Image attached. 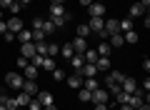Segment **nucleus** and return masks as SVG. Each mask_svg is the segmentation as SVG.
I'll return each mask as SVG.
<instances>
[{
	"instance_id": "nucleus-18",
	"label": "nucleus",
	"mask_w": 150,
	"mask_h": 110,
	"mask_svg": "<svg viewBox=\"0 0 150 110\" xmlns=\"http://www.w3.org/2000/svg\"><path fill=\"white\" fill-rule=\"evenodd\" d=\"M23 70H25V80H35V78H38V73H40V70H38L35 65H30V63H28Z\"/></svg>"
},
{
	"instance_id": "nucleus-5",
	"label": "nucleus",
	"mask_w": 150,
	"mask_h": 110,
	"mask_svg": "<svg viewBox=\"0 0 150 110\" xmlns=\"http://www.w3.org/2000/svg\"><path fill=\"white\" fill-rule=\"evenodd\" d=\"M38 103H40V105H43V108H45V105H53V93H48V90H38Z\"/></svg>"
},
{
	"instance_id": "nucleus-53",
	"label": "nucleus",
	"mask_w": 150,
	"mask_h": 110,
	"mask_svg": "<svg viewBox=\"0 0 150 110\" xmlns=\"http://www.w3.org/2000/svg\"><path fill=\"white\" fill-rule=\"evenodd\" d=\"M93 3H105V0H93Z\"/></svg>"
},
{
	"instance_id": "nucleus-9",
	"label": "nucleus",
	"mask_w": 150,
	"mask_h": 110,
	"mask_svg": "<svg viewBox=\"0 0 150 110\" xmlns=\"http://www.w3.org/2000/svg\"><path fill=\"white\" fill-rule=\"evenodd\" d=\"M80 75H83V78H98V68L93 63H85L80 68Z\"/></svg>"
},
{
	"instance_id": "nucleus-33",
	"label": "nucleus",
	"mask_w": 150,
	"mask_h": 110,
	"mask_svg": "<svg viewBox=\"0 0 150 110\" xmlns=\"http://www.w3.org/2000/svg\"><path fill=\"white\" fill-rule=\"evenodd\" d=\"M35 53L38 55H48V43H35Z\"/></svg>"
},
{
	"instance_id": "nucleus-29",
	"label": "nucleus",
	"mask_w": 150,
	"mask_h": 110,
	"mask_svg": "<svg viewBox=\"0 0 150 110\" xmlns=\"http://www.w3.org/2000/svg\"><path fill=\"white\" fill-rule=\"evenodd\" d=\"M55 55H60V45L58 43H48V58H55Z\"/></svg>"
},
{
	"instance_id": "nucleus-54",
	"label": "nucleus",
	"mask_w": 150,
	"mask_h": 110,
	"mask_svg": "<svg viewBox=\"0 0 150 110\" xmlns=\"http://www.w3.org/2000/svg\"><path fill=\"white\" fill-rule=\"evenodd\" d=\"M0 110H8V108H5V105H0Z\"/></svg>"
},
{
	"instance_id": "nucleus-19",
	"label": "nucleus",
	"mask_w": 150,
	"mask_h": 110,
	"mask_svg": "<svg viewBox=\"0 0 150 110\" xmlns=\"http://www.w3.org/2000/svg\"><path fill=\"white\" fill-rule=\"evenodd\" d=\"M15 38L20 40V45H23V43H33V30H25V28H23V30L18 33Z\"/></svg>"
},
{
	"instance_id": "nucleus-38",
	"label": "nucleus",
	"mask_w": 150,
	"mask_h": 110,
	"mask_svg": "<svg viewBox=\"0 0 150 110\" xmlns=\"http://www.w3.org/2000/svg\"><path fill=\"white\" fill-rule=\"evenodd\" d=\"M33 30H43V18H35L33 20Z\"/></svg>"
},
{
	"instance_id": "nucleus-55",
	"label": "nucleus",
	"mask_w": 150,
	"mask_h": 110,
	"mask_svg": "<svg viewBox=\"0 0 150 110\" xmlns=\"http://www.w3.org/2000/svg\"><path fill=\"white\" fill-rule=\"evenodd\" d=\"M15 110H25V108H15Z\"/></svg>"
},
{
	"instance_id": "nucleus-44",
	"label": "nucleus",
	"mask_w": 150,
	"mask_h": 110,
	"mask_svg": "<svg viewBox=\"0 0 150 110\" xmlns=\"http://www.w3.org/2000/svg\"><path fill=\"white\" fill-rule=\"evenodd\" d=\"M143 70H145V73H150V60H148V58L143 60Z\"/></svg>"
},
{
	"instance_id": "nucleus-1",
	"label": "nucleus",
	"mask_w": 150,
	"mask_h": 110,
	"mask_svg": "<svg viewBox=\"0 0 150 110\" xmlns=\"http://www.w3.org/2000/svg\"><path fill=\"white\" fill-rule=\"evenodd\" d=\"M23 75L20 73H15V70H13V73H5V85L8 88H13V90H20L23 88Z\"/></svg>"
},
{
	"instance_id": "nucleus-12",
	"label": "nucleus",
	"mask_w": 150,
	"mask_h": 110,
	"mask_svg": "<svg viewBox=\"0 0 150 110\" xmlns=\"http://www.w3.org/2000/svg\"><path fill=\"white\" fill-rule=\"evenodd\" d=\"M20 90H23V93H28V95H35L40 88H38L35 80H23V88H20Z\"/></svg>"
},
{
	"instance_id": "nucleus-6",
	"label": "nucleus",
	"mask_w": 150,
	"mask_h": 110,
	"mask_svg": "<svg viewBox=\"0 0 150 110\" xmlns=\"http://www.w3.org/2000/svg\"><path fill=\"white\" fill-rule=\"evenodd\" d=\"M108 98H110V93H108L105 88H95L93 90V103H108Z\"/></svg>"
},
{
	"instance_id": "nucleus-47",
	"label": "nucleus",
	"mask_w": 150,
	"mask_h": 110,
	"mask_svg": "<svg viewBox=\"0 0 150 110\" xmlns=\"http://www.w3.org/2000/svg\"><path fill=\"white\" fill-rule=\"evenodd\" d=\"M118 110H133V108H130V105L125 103V105H118Z\"/></svg>"
},
{
	"instance_id": "nucleus-31",
	"label": "nucleus",
	"mask_w": 150,
	"mask_h": 110,
	"mask_svg": "<svg viewBox=\"0 0 150 110\" xmlns=\"http://www.w3.org/2000/svg\"><path fill=\"white\" fill-rule=\"evenodd\" d=\"M128 100H130V93H123V90H120V93L115 95V103H118V105H125Z\"/></svg>"
},
{
	"instance_id": "nucleus-30",
	"label": "nucleus",
	"mask_w": 150,
	"mask_h": 110,
	"mask_svg": "<svg viewBox=\"0 0 150 110\" xmlns=\"http://www.w3.org/2000/svg\"><path fill=\"white\" fill-rule=\"evenodd\" d=\"M55 30H58V28L53 25V20H43V33H45V35H53Z\"/></svg>"
},
{
	"instance_id": "nucleus-25",
	"label": "nucleus",
	"mask_w": 150,
	"mask_h": 110,
	"mask_svg": "<svg viewBox=\"0 0 150 110\" xmlns=\"http://www.w3.org/2000/svg\"><path fill=\"white\" fill-rule=\"evenodd\" d=\"M83 88L93 93V90H95V88H100V85H98V80H95V78H83Z\"/></svg>"
},
{
	"instance_id": "nucleus-10",
	"label": "nucleus",
	"mask_w": 150,
	"mask_h": 110,
	"mask_svg": "<svg viewBox=\"0 0 150 110\" xmlns=\"http://www.w3.org/2000/svg\"><path fill=\"white\" fill-rule=\"evenodd\" d=\"M70 45H73V50H75V55H83V53L88 50V45H85V38H75V40L70 43Z\"/></svg>"
},
{
	"instance_id": "nucleus-15",
	"label": "nucleus",
	"mask_w": 150,
	"mask_h": 110,
	"mask_svg": "<svg viewBox=\"0 0 150 110\" xmlns=\"http://www.w3.org/2000/svg\"><path fill=\"white\" fill-rule=\"evenodd\" d=\"M68 85H70L73 90H80V88H83V75H80V73L70 75V78H68Z\"/></svg>"
},
{
	"instance_id": "nucleus-48",
	"label": "nucleus",
	"mask_w": 150,
	"mask_h": 110,
	"mask_svg": "<svg viewBox=\"0 0 150 110\" xmlns=\"http://www.w3.org/2000/svg\"><path fill=\"white\" fill-rule=\"evenodd\" d=\"M140 5H143L145 10H148V5H150V0H140Z\"/></svg>"
},
{
	"instance_id": "nucleus-11",
	"label": "nucleus",
	"mask_w": 150,
	"mask_h": 110,
	"mask_svg": "<svg viewBox=\"0 0 150 110\" xmlns=\"http://www.w3.org/2000/svg\"><path fill=\"white\" fill-rule=\"evenodd\" d=\"M20 55H23V58H28V60H30L33 55H38V53H35V43H23Z\"/></svg>"
},
{
	"instance_id": "nucleus-42",
	"label": "nucleus",
	"mask_w": 150,
	"mask_h": 110,
	"mask_svg": "<svg viewBox=\"0 0 150 110\" xmlns=\"http://www.w3.org/2000/svg\"><path fill=\"white\" fill-rule=\"evenodd\" d=\"M28 63H30V60H28V58H23V55H20V58H18V68H25Z\"/></svg>"
},
{
	"instance_id": "nucleus-17",
	"label": "nucleus",
	"mask_w": 150,
	"mask_h": 110,
	"mask_svg": "<svg viewBox=\"0 0 150 110\" xmlns=\"http://www.w3.org/2000/svg\"><path fill=\"white\" fill-rule=\"evenodd\" d=\"M95 50H98V55H103V58H110V53H112V48H110V43H105V40H103L100 45L95 48Z\"/></svg>"
},
{
	"instance_id": "nucleus-22",
	"label": "nucleus",
	"mask_w": 150,
	"mask_h": 110,
	"mask_svg": "<svg viewBox=\"0 0 150 110\" xmlns=\"http://www.w3.org/2000/svg\"><path fill=\"white\" fill-rule=\"evenodd\" d=\"M78 100H80V103H93V93L85 90V88H80L78 90Z\"/></svg>"
},
{
	"instance_id": "nucleus-27",
	"label": "nucleus",
	"mask_w": 150,
	"mask_h": 110,
	"mask_svg": "<svg viewBox=\"0 0 150 110\" xmlns=\"http://www.w3.org/2000/svg\"><path fill=\"white\" fill-rule=\"evenodd\" d=\"M60 55H63V58H73V55H75V50H73V45H70V43H65V45L63 48H60Z\"/></svg>"
},
{
	"instance_id": "nucleus-21",
	"label": "nucleus",
	"mask_w": 150,
	"mask_h": 110,
	"mask_svg": "<svg viewBox=\"0 0 150 110\" xmlns=\"http://www.w3.org/2000/svg\"><path fill=\"white\" fill-rule=\"evenodd\" d=\"M98 58H100V55H98V50H90V48L83 53V60H85V63H93V65H95V60H98Z\"/></svg>"
},
{
	"instance_id": "nucleus-46",
	"label": "nucleus",
	"mask_w": 150,
	"mask_h": 110,
	"mask_svg": "<svg viewBox=\"0 0 150 110\" xmlns=\"http://www.w3.org/2000/svg\"><path fill=\"white\" fill-rule=\"evenodd\" d=\"M50 5H65V0H50Z\"/></svg>"
},
{
	"instance_id": "nucleus-32",
	"label": "nucleus",
	"mask_w": 150,
	"mask_h": 110,
	"mask_svg": "<svg viewBox=\"0 0 150 110\" xmlns=\"http://www.w3.org/2000/svg\"><path fill=\"white\" fill-rule=\"evenodd\" d=\"M105 90H108L110 95H118V93H120V83H105Z\"/></svg>"
},
{
	"instance_id": "nucleus-3",
	"label": "nucleus",
	"mask_w": 150,
	"mask_h": 110,
	"mask_svg": "<svg viewBox=\"0 0 150 110\" xmlns=\"http://www.w3.org/2000/svg\"><path fill=\"white\" fill-rule=\"evenodd\" d=\"M103 33H105V38H110V35H115V33H120V23L118 20H105V28H103Z\"/></svg>"
},
{
	"instance_id": "nucleus-24",
	"label": "nucleus",
	"mask_w": 150,
	"mask_h": 110,
	"mask_svg": "<svg viewBox=\"0 0 150 110\" xmlns=\"http://www.w3.org/2000/svg\"><path fill=\"white\" fill-rule=\"evenodd\" d=\"M15 100H18V108H28V103H30L33 98H30V95H28V93H23V90H20V95H18Z\"/></svg>"
},
{
	"instance_id": "nucleus-28",
	"label": "nucleus",
	"mask_w": 150,
	"mask_h": 110,
	"mask_svg": "<svg viewBox=\"0 0 150 110\" xmlns=\"http://www.w3.org/2000/svg\"><path fill=\"white\" fill-rule=\"evenodd\" d=\"M118 23H120V33L135 30V28H133V20H130V18H123V20H118Z\"/></svg>"
},
{
	"instance_id": "nucleus-50",
	"label": "nucleus",
	"mask_w": 150,
	"mask_h": 110,
	"mask_svg": "<svg viewBox=\"0 0 150 110\" xmlns=\"http://www.w3.org/2000/svg\"><path fill=\"white\" fill-rule=\"evenodd\" d=\"M45 110H58V105H55V103L53 105H45Z\"/></svg>"
},
{
	"instance_id": "nucleus-36",
	"label": "nucleus",
	"mask_w": 150,
	"mask_h": 110,
	"mask_svg": "<svg viewBox=\"0 0 150 110\" xmlns=\"http://www.w3.org/2000/svg\"><path fill=\"white\" fill-rule=\"evenodd\" d=\"M50 78H53V80H58V83H60V80L65 78V73H63V70H60V68H55L53 73H50Z\"/></svg>"
},
{
	"instance_id": "nucleus-52",
	"label": "nucleus",
	"mask_w": 150,
	"mask_h": 110,
	"mask_svg": "<svg viewBox=\"0 0 150 110\" xmlns=\"http://www.w3.org/2000/svg\"><path fill=\"white\" fill-rule=\"evenodd\" d=\"M3 18H5V10H3V8H0V20H3Z\"/></svg>"
},
{
	"instance_id": "nucleus-4",
	"label": "nucleus",
	"mask_w": 150,
	"mask_h": 110,
	"mask_svg": "<svg viewBox=\"0 0 150 110\" xmlns=\"http://www.w3.org/2000/svg\"><path fill=\"white\" fill-rule=\"evenodd\" d=\"M120 90L133 95L135 90H138V80H133V78H123V83H120Z\"/></svg>"
},
{
	"instance_id": "nucleus-23",
	"label": "nucleus",
	"mask_w": 150,
	"mask_h": 110,
	"mask_svg": "<svg viewBox=\"0 0 150 110\" xmlns=\"http://www.w3.org/2000/svg\"><path fill=\"white\" fill-rule=\"evenodd\" d=\"M40 70H45V73H53V70H55V60L45 55V58H43V65H40Z\"/></svg>"
},
{
	"instance_id": "nucleus-8",
	"label": "nucleus",
	"mask_w": 150,
	"mask_h": 110,
	"mask_svg": "<svg viewBox=\"0 0 150 110\" xmlns=\"http://www.w3.org/2000/svg\"><path fill=\"white\" fill-rule=\"evenodd\" d=\"M5 25H8V30H10V33H15V35H18V33L23 30V20H20V18H18V15H13L10 20L5 23Z\"/></svg>"
},
{
	"instance_id": "nucleus-41",
	"label": "nucleus",
	"mask_w": 150,
	"mask_h": 110,
	"mask_svg": "<svg viewBox=\"0 0 150 110\" xmlns=\"http://www.w3.org/2000/svg\"><path fill=\"white\" fill-rule=\"evenodd\" d=\"M13 3H15V0H0V8H3V10H8Z\"/></svg>"
},
{
	"instance_id": "nucleus-43",
	"label": "nucleus",
	"mask_w": 150,
	"mask_h": 110,
	"mask_svg": "<svg viewBox=\"0 0 150 110\" xmlns=\"http://www.w3.org/2000/svg\"><path fill=\"white\" fill-rule=\"evenodd\" d=\"M93 110H108V103H95V108Z\"/></svg>"
},
{
	"instance_id": "nucleus-2",
	"label": "nucleus",
	"mask_w": 150,
	"mask_h": 110,
	"mask_svg": "<svg viewBox=\"0 0 150 110\" xmlns=\"http://www.w3.org/2000/svg\"><path fill=\"white\" fill-rule=\"evenodd\" d=\"M88 13H90V18H103L105 15V3H90Z\"/></svg>"
},
{
	"instance_id": "nucleus-34",
	"label": "nucleus",
	"mask_w": 150,
	"mask_h": 110,
	"mask_svg": "<svg viewBox=\"0 0 150 110\" xmlns=\"http://www.w3.org/2000/svg\"><path fill=\"white\" fill-rule=\"evenodd\" d=\"M90 35V28L85 25V23H83V25H78V38H88Z\"/></svg>"
},
{
	"instance_id": "nucleus-49",
	"label": "nucleus",
	"mask_w": 150,
	"mask_h": 110,
	"mask_svg": "<svg viewBox=\"0 0 150 110\" xmlns=\"http://www.w3.org/2000/svg\"><path fill=\"white\" fill-rule=\"evenodd\" d=\"M90 3H93V0H80V5H83V8H88Z\"/></svg>"
},
{
	"instance_id": "nucleus-35",
	"label": "nucleus",
	"mask_w": 150,
	"mask_h": 110,
	"mask_svg": "<svg viewBox=\"0 0 150 110\" xmlns=\"http://www.w3.org/2000/svg\"><path fill=\"white\" fill-rule=\"evenodd\" d=\"M33 43H45V33L43 30H33Z\"/></svg>"
},
{
	"instance_id": "nucleus-13",
	"label": "nucleus",
	"mask_w": 150,
	"mask_h": 110,
	"mask_svg": "<svg viewBox=\"0 0 150 110\" xmlns=\"http://www.w3.org/2000/svg\"><path fill=\"white\" fill-rule=\"evenodd\" d=\"M143 15H145V8L140 5V3L130 5V13H128V18H130V20H135V18H143Z\"/></svg>"
},
{
	"instance_id": "nucleus-20",
	"label": "nucleus",
	"mask_w": 150,
	"mask_h": 110,
	"mask_svg": "<svg viewBox=\"0 0 150 110\" xmlns=\"http://www.w3.org/2000/svg\"><path fill=\"white\" fill-rule=\"evenodd\" d=\"M70 65H73V70H75V73H80V68L85 65L83 55H73V58H70Z\"/></svg>"
},
{
	"instance_id": "nucleus-45",
	"label": "nucleus",
	"mask_w": 150,
	"mask_h": 110,
	"mask_svg": "<svg viewBox=\"0 0 150 110\" xmlns=\"http://www.w3.org/2000/svg\"><path fill=\"white\" fill-rule=\"evenodd\" d=\"M8 30V25H5V20H0V35H3V33Z\"/></svg>"
},
{
	"instance_id": "nucleus-26",
	"label": "nucleus",
	"mask_w": 150,
	"mask_h": 110,
	"mask_svg": "<svg viewBox=\"0 0 150 110\" xmlns=\"http://www.w3.org/2000/svg\"><path fill=\"white\" fill-rule=\"evenodd\" d=\"M123 38H125V43H128V45H135V43H138V33L135 30H128V33H123Z\"/></svg>"
},
{
	"instance_id": "nucleus-40",
	"label": "nucleus",
	"mask_w": 150,
	"mask_h": 110,
	"mask_svg": "<svg viewBox=\"0 0 150 110\" xmlns=\"http://www.w3.org/2000/svg\"><path fill=\"white\" fill-rule=\"evenodd\" d=\"M3 38H5V43H13V40H15V33L5 30V33H3Z\"/></svg>"
},
{
	"instance_id": "nucleus-16",
	"label": "nucleus",
	"mask_w": 150,
	"mask_h": 110,
	"mask_svg": "<svg viewBox=\"0 0 150 110\" xmlns=\"http://www.w3.org/2000/svg\"><path fill=\"white\" fill-rule=\"evenodd\" d=\"M95 68H98V73H100V70L108 73V70H110V58H103V55H100V58L95 60Z\"/></svg>"
},
{
	"instance_id": "nucleus-7",
	"label": "nucleus",
	"mask_w": 150,
	"mask_h": 110,
	"mask_svg": "<svg viewBox=\"0 0 150 110\" xmlns=\"http://www.w3.org/2000/svg\"><path fill=\"white\" fill-rule=\"evenodd\" d=\"M88 28H90V33H98V35H100L103 28H105V20H103V18H90Z\"/></svg>"
},
{
	"instance_id": "nucleus-39",
	"label": "nucleus",
	"mask_w": 150,
	"mask_h": 110,
	"mask_svg": "<svg viewBox=\"0 0 150 110\" xmlns=\"http://www.w3.org/2000/svg\"><path fill=\"white\" fill-rule=\"evenodd\" d=\"M8 10H10V13H13V15H15V13H20V10H23V5H20V3H13V5H10V8H8Z\"/></svg>"
},
{
	"instance_id": "nucleus-14",
	"label": "nucleus",
	"mask_w": 150,
	"mask_h": 110,
	"mask_svg": "<svg viewBox=\"0 0 150 110\" xmlns=\"http://www.w3.org/2000/svg\"><path fill=\"white\" fill-rule=\"evenodd\" d=\"M108 43H110V48H123L125 45V38H123V33H115V35L108 38Z\"/></svg>"
},
{
	"instance_id": "nucleus-37",
	"label": "nucleus",
	"mask_w": 150,
	"mask_h": 110,
	"mask_svg": "<svg viewBox=\"0 0 150 110\" xmlns=\"http://www.w3.org/2000/svg\"><path fill=\"white\" fill-rule=\"evenodd\" d=\"M28 110H43V105H40V103H38L35 98H33L30 103H28Z\"/></svg>"
},
{
	"instance_id": "nucleus-51",
	"label": "nucleus",
	"mask_w": 150,
	"mask_h": 110,
	"mask_svg": "<svg viewBox=\"0 0 150 110\" xmlns=\"http://www.w3.org/2000/svg\"><path fill=\"white\" fill-rule=\"evenodd\" d=\"M15 3H20V5H28V3H33V0H15Z\"/></svg>"
}]
</instances>
